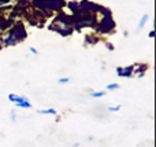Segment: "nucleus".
I'll return each mask as SVG.
<instances>
[{
    "instance_id": "obj_1",
    "label": "nucleus",
    "mask_w": 156,
    "mask_h": 147,
    "mask_svg": "<svg viewBox=\"0 0 156 147\" xmlns=\"http://www.w3.org/2000/svg\"><path fill=\"white\" fill-rule=\"evenodd\" d=\"M25 37H26V30L23 29V26L21 24H18L11 30L10 35L7 36V39L4 40V44L5 46H14V44L19 43L21 40H23Z\"/></svg>"
},
{
    "instance_id": "obj_2",
    "label": "nucleus",
    "mask_w": 156,
    "mask_h": 147,
    "mask_svg": "<svg viewBox=\"0 0 156 147\" xmlns=\"http://www.w3.org/2000/svg\"><path fill=\"white\" fill-rule=\"evenodd\" d=\"M8 99H10V102H12L15 106L22 107V109H30V107H32V103H30L29 99L25 98V96L16 95V94H10Z\"/></svg>"
},
{
    "instance_id": "obj_3",
    "label": "nucleus",
    "mask_w": 156,
    "mask_h": 147,
    "mask_svg": "<svg viewBox=\"0 0 156 147\" xmlns=\"http://www.w3.org/2000/svg\"><path fill=\"white\" fill-rule=\"evenodd\" d=\"M136 66H129V68H118V76L119 77H132L134 73Z\"/></svg>"
},
{
    "instance_id": "obj_4",
    "label": "nucleus",
    "mask_w": 156,
    "mask_h": 147,
    "mask_svg": "<svg viewBox=\"0 0 156 147\" xmlns=\"http://www.w3.org/2000/svg\"><path fill=\"white\" fill-rule=\"evenodd\" d=\"M40 114H52V116H56L58 112L55 109H45V110H38Z\"/></svg>"
},
{
    "instance_id": "obj_5",
    "label": "nucleus",
    "mask_w": 156,
    "mask_h": 147,
    "mask_svg": "<svg viewBox=\"0 0 156 147\" xmlns=\"http://www.w3.org/2000/svg\"><path fill=\"white\" fill-rule=\"evenodd\" d=\"M147 21H148V15L145 14V15L141 17V21H140V24H138V29H143V26L145 25V22H147Z\"/></svg>"
},
{
    "instance_id": "obj_6",
    "label": "nucleus",
    "mask_w": 156,
    "mask_h": 147,
    "mask_svg": "<svg viewBox=\"0 0 156 147\" xmlns=\"http://www.w3.org/2000/svg\"><path fill=\"white\" fill-rule=\"evenodd\" d=\"M105 95V91H99V92H90L92 98H101V96Z\"/></svg>"
},
{
    "instance_id": "obj_7",
    "label": "nucleus",
    "mask_w": 156,
    "mask_h": 147,
    "mask_svg": "<svg viewBox=\"0 0 156 147\" xmlns=\"http://www.w3.org/2000/svg\"><path fill=\"white\" fill-rule=\"evenodd\" d=\"M121 105H118V106H110L108 107V112H119L121 110Z\"/></svg>"
},
{
    "instance_id": "obj_8",
    "label": "nucleus",
    "mask_w": 156,
    "mask_h": 147,
    "mask_svg": "<svg viewBox=\"0 0 156 147\" xmlns=\"http://www.w3.org/2000/svg\"><path fill=\"white\" fill-rule=\"evenodd\" d=\"M107 90H119V84H108L107 85Z\"/></svg>"
},
{
    "instance_id": "obj_9",
    "label": "nucleus",
    "mask_w": 156,
    "mask_h": 147,
    "mask_svg": "<svg viewBox=\"0 0 156 147\" xmlns=\"http://www.w3.org/2000/svg\"><path fill=\"white\" fill-rule=\"evenodd\" d=\"M69 81H70V79H67V77H65V79H60V80H59L60 84H66V83H69Z\"/></svg>"
},
{
    "instance_id": "obj_10",
    "label": "nucleus",
    "mask_w": 156,
    "mask_h": 147,
    "mask_svg": "<svg viewBox=\"0 0 156 147\" xmlns=\"http://www.w3.org/2000/svg\"><path fill=\"white\" fill-rule=\"evenodd\" d=\"M15 120H16L15 114H14V112H11V121H15Z\"/></svg>"
},
{
    "instance_id": "obj_11",
    "label": "nucleus",
    "mask_w": 156,
    "mask_h": 147,
    "mask_svg": "<svg viewBox=\"0 0 156 147\" xmlns=\"http://www.w3.org/2000/svg\"><path fill=\"white\" fill-rule=\"evenodd\" d=\"M30 51H32L33 54H37V50H34V48H30Z\"/></svg>"
}]
</instances>
